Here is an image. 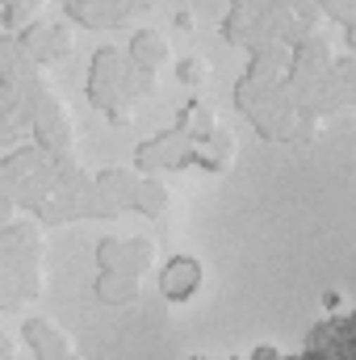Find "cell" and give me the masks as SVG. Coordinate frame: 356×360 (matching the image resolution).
<instances>
[{"mask_svg": "<svg viewBox=\"0 0 356 360\" xmlns=\"http://www.w3.org/2000/svg\"><path fill=\"white\" fill-rule=\"evenodd\" d=\"M205 76H210V63L205 59H184L180 63V80L184 84H205Z\"/></svg>", "mask_w": 356, "mask_h": 360, "instance_id": "603a6c76", "label": "cell"}, {"mask_svg": "<svg viewBox=\"0 0 356 360\" xmlns=\"http://www.w3.org/2000/svg\"><path fill=\"white\" fill-rule=\"evenodd\" d=\"M197 289H201V264L193 256H172L160 269V293L168 302H189Z\"/></svg>", "mask_w": 356, "mask_h": 360, "instance_id": "9a60e30c", "label": "cell"}, {"mask_svg": "<svg viewBox=\"0 0 356 360\" xmlns=\"http://www.w3.org/2000/svg\"><path fill=\"white\" fill-rule=\"evenodd\" d=\"M177 126L189 134V139H201V134H210V130L218 126V117L210 113V105H201V101H189V105L180 109Z\"/></svg>", "mask_w": 356, "mask_h": 360, "instance_id": "d6986e66", "label": "cell"}, {"mask_svg": "<svg viewBox=\"0 0 356 360\" xmlns=\"http://www.w3.org/2000/svg\"><path fill=\"white\" fill-rule=\"evenodd\" d=\"M134 164H139V172H147V176H155V172H180V168L193 164V139H189L180 126H172V130L147 139V143L139 147Z\"/></svg>", "mask_w": 356, "mask_h": 360, "instance_id": "52a82bcc", "label": "cell"}, {"mask_svg": "<svg viewBox=\"0 0 356 360\" xmlns=\"http://www.w3.org/2000/svg\"><path fill=\"white\" fill-rule=\"evenodd\" d=\"M227 360H239V356H227Z\"/></svg>", "mask_w": 356, "mask_h": 360, "instance_id": "f1b7e54d", "label": "cell"}, {"mask_svg": "<svg viewBox=\"0 0 356 360\" xmlns=\"http://www.w3.org/2000/svg\"><path fill=\"white\" fill-rule=\"evenodd\" d=\"M356 101V68L348 55H340L336 63H331V72L323 76V84L314 92V101H310V109H306V117H314V122H323V117H331V113H340V109H348Z\"/></svg>", "mask_w": 356, "mask_h": 360, "instance_id": "ba28073f", "label": "cell"}, {"mask_svg": "<svg viewBox=\"0 0 356 360\" xmlns=\"http://www.w3.org/2000/svg\"><path fill=\"white\" fill-rule=\"evenodd\" d=\"M314 8H319V17H331V21H340L344 30H352L356 0H314Z\"/></svg>", "mask_w": 356, "mask_h": 360, "instance_id": "7402d4cb", "label": "cell"}, {"mask_svg": "<svg viewBox=\"0 0 356 360\" xmlns=\"http://www.w3.org/2000/svg\"><path fill=\"white\" fill-rule=\"evenodd\" d=\"M252 360H281V352H276L272 344H260V348L252 352Z\"/></svg>", "mask_w": 356, "mask_h": 360, "instance_id": "d4e9b609", "label": "cell"}, {"mask_svg": "<svg viewBox=\"0 0 356 360\" xmlns=\"http://www.w3.org/2000/svg\"><path fill=\"white\" fill-rule=\"evenodd\" d=\"M92 297L105 302V306H130L139 297V276H130V272H101L92 281Z\"/></svg>", "mask_w": 356, "mask_h": 360, "instance_id": "ac0fdd59", "label": "cell"}, {"mask_svg": "<svg viewBox=\"0 0 356 360\" xmlns=\"http://www.w3.org/2000/svg\"><path fill=\"white\" fill-rule=\"evenodd\" d=\"M42 8H46V0H4V25L8 30H25L30 21H38Z\"/></svg>", "mask_w": 356, "mask_h": 360, "instance_id": "44dd1931", "label": "cell"}, {"mask_svg": "<svg viewBox=\"0 0 356 360\" xmlns=\"http://www.w3.org/2000/svg\"><path fill=\"white\" fill-rule=\"evenodd\" d=\"M155 260V248L147 239H101L96 243V269L101 272H130L143 276Z\"/></svg>", "mask_w": 356, "mask_h": 360, "instance_id": "7c38bea8", "label": "cell"}, {"mask_svg": "<svg viewBox=\"0 0 356 360\" xmlns=\"http://www.w3.org/2000/svg\"><path fill=\"white\" fill-rule=\"evenodd\" d=\"M21 335H25V348L34 352V360H80L76 348H72V340L55 323H46V319H25Z\"/></svg>", "mask_w": 356, "mask_h": 360, "instance_id": "4fadbf2b", "label": "cell"}, {"mask_svg": "<svg viewBox=\"0 0 356 360\" xmlns=\"http://www.w3.org/2000/svg\"><path fill=\"white\" fill-rule=\"evenodd\" d=\"M147 8H155V0H68L72 21H80L89 30H117L122 21H130Z\"/></svg>", "mask_w": 356, "mask_h": 360, "instance_id": "30bf717a", "label": "cell"}, {"mask_svg": "<svg viewBox=\"0 0 356 360\" xmlns=\"http://www.w3.org/2000/svg\"><path fill=\"white\" fill-rule=\"evenodd\" d=\"M42 293V235L34 222L13 218L0 231V310H21V302Z\"/></svg>", "mask_w": 356, "mask_h": 360, "instance_id": "6da1fadb", "label": "cell"}, {"mask_svg": "<svg viewBox=\"0 0 356 360\" xmlns=\"http://www.w3.org/2000/svg\"><path fill=\"white\" fill-rule=\"evenodd\" d=\"M13 218H17V210H13V205H4V201H0V231H4V226H8V222H13Z\"/></svg>", "mask_w": 356, "mask_h": 360, "instance_id": "484cf974", "label": "cell"}, {"mask_svg": "<svg viewBox=\"0 0 356 360\" xmlns=\"http://www.w3.org/2000/svg\"><path fill=\"white\" fill-rule=\"evenodd\" d=\"M177 25L184 30V34H193V13H180V17H177Z\"/></svg>", "mask_w": 356, "mask_h": 360, "instance_id": "4316f807", "label": "cell"}, {"mask_svg": "<svg viewBox=\"0 0 356 360\" xmlns=\"http://www.w3.org/2000/svg\"><path fill=\"white\" fill-rule=\"evenodd\" d=\"M30 134H34V143L46 147L51 155H72V147H76V122H72L63 96H55V92L46 89V96H42L38 109H34Z\"/></svg>", "mask_w": 356, "mask_h": 360, "instance_id": "5b68a950", "label": "cell"}, {"mask_svg": "<svg viewBox=\"0 0 356 360\" xmlns=\"http://www.w3.org/2000/svg\"><path fill=\"white\" fill-rule=\"evenodd\" d=\"M42 96L46 92H38V96H13V92L0 89V143H13V139H21V130H30L34 109H38Z\"/></svg>", "mask_w": 356, "mask_h": 360, "instance_id": "2e32d148", "label": "cell"}, {"mask_svg": "<svg viewBox=\"0 0 356 360\" xmlns=\"http://www.w3.org/2000/svg\"><path fill=\"white\" fill-rule=\"evenodd\" d=\"M0 360H17V348H13V340L0 331Z\"/></svg>", "mask_w": 356, "mask_h": 360, "instance_id": "cb8c5ba5", "label": "cell"}, {"mask_svg": "<svg viewBox=\"0 0 356 360\" xmlns=\"http://www.w3.org/2000/svg\"><path fill=\"white\" fill-rule=\"evenodd\" d=\"M193 360H205V356H193Z\"/></svg>", "mask_w": 356, "mask_h": 360, "instance_id": "f546056e", "label": "cell"}, {"mask_svg": "<svg viewBox=\"0 0 356 360\" xmlns=\"http://www.w3.org/2000/svg\"><path fill=\"white\" fill-rule=\"evenodd\" d=\"M89 101L109 122H130L134 117V96H130V59L117 46H101L89 63Z\"/></svg>", "mask_w": 356, "mask_h": 360, "instance_id": "3957f363", "label": "cell"}, {"mask_svg": "<svg viewBox=\"0 0 356 360\" xmlns=\"http://www.w3.org/2000/svg\"><path fill=\"white\" fill-rule=\"evenodd\" d=\"M260 8H265V17H268L272 38L285 42V46H298V42L314 38L319 25H323L314 0H260Z\"/></svg>", "mask_w": 356, "mask_h": 360, "instance_id": "277c9868", "label": "cell"}, {"mask_svg": "<svg viewBox=\"0 0 356 360\" xmlns=\"http://www.w3.org/2000/svg\"><path fill=\"white\" fill-rule=\"evenodd\" d=\"M143 218H164L168 210V188L160 184L155 176H143V188H139V205H134Z\"/></svg>", "mask_w": 356, "mask_h": 360, "instance_id": "ffe728a7", "label": "cell"}, {"mask_svg": "<svg viewBox=\"0 0 356 360\" xmlns=\"http://www.w3.org/2000/svg\"><path fill=\"white\" fill-rule=\"evenodd\" d=\"M55 155L38 143L13 151L0 160V201L13 210H34L42 201V193L55 184Z\"/></svg>", "mask_w": 356, "mask_h": 360, "instance_id": "7a4b0ae2", "label": "cell"}, {"mask_svg": "<svg viewBox=\"0 0 356 360\" xmlns=\"http://www.w3.org/2000/svg\"><path fill=\"white\" fill-rule=\"evenodd\" d=\"M235 164V134L227 126H214L210 134L193 139V168H205V172H227Z\"/></svg>", "mask_w": 356, "mask_h": 360, "instance_id": "5bb4252c", "label": "cell"}, {"mask_svg": "<svg viewBox=\"0 0 356 360\" xmlns=\"http://www.w3.org/2000/svg\"><path fill=\"white\" fill-rule=\"evenodd\" d=\"M126 59H130L134 68H143V72H160V68L172 59V46H168V38H164L160 30H139V34L130 38Z\"/></svg>", "mask_w": 356, "mask_h": 360, "instance_id": "e0dca14e", "label": "cell"}, {"mask_svg": "<svg viewBox=\"0 0 356 360\" xmlns=\"http://www.w3.org/2000/svg\"><path fill=\"white\" fill-rule=\"evenodd\" d=\"M0 89L13 92V96H38V92H46L38 63L17 42V34H0Z\"/></svg>", "mask_w": 356, "mask_h": 360, "instance_id": "8992f818", "label": "cell"}, {"mask_svg": "<svg viewBox=\"0 0 356 360\" xmlns=\"http://www.w3.org/2000/svg\"><path fill=\"white\" fill-rule=\"evenodd\" d=\"M17 42L30 51V59L42 68V63H59V59H68L72 55V30L68 25H59V21H30L21 34H17Z\"/></svg>", "mask_w": 356, "mask_h": 360, "instance_id": "8fae6325", "label": "cell"}, {"mask_svg": "<svg viewBox=\"0 0 356 360\" xmlns=\"http://www.w3.org/2000/svg\"><path fill=\"white\" fill-rule=\"evenodd\" d=\"M222 38L231 46H239V51H260L268 42H276L272 30H268V17H265V8H260V0L231 4V13L222 17Z\"/></svg>", "mask_w": 356, "mask_h": 360, "instance_id": "9c48e42d", "label": "cell"}, {"mask_svg": "<svg viewBox=\"0 0 356 360\" xmlns=\"http://www.w3.org/2000/svg\"><path fill=\"white\" fill-rule=\"evenodd\" d=\"M231 4H248V0H231Z\"/></svg>", "mask_w": 356, "mask_h": 360, "instance_id": "83f0119b", "label": "cell"}]
</instances>
